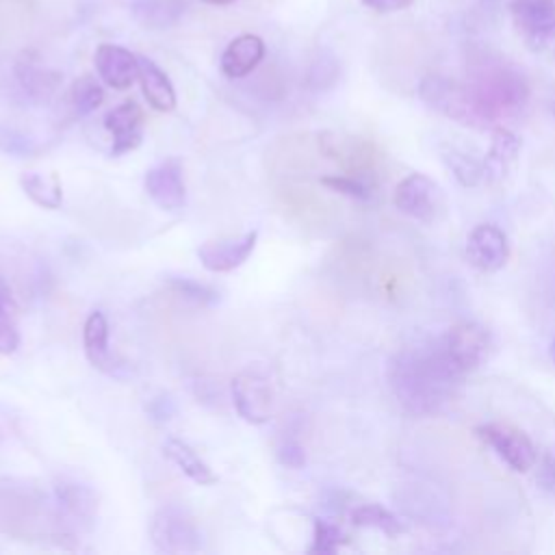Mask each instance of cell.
<instances>
[{"mask_svg":"<svg viewBox=\"0 0 555 555\" xmlns=\"http://www.w3.org/2000/svg\"><path fill=\"white\" fill-rule=\"evenodd\" d=\"M386 377L392 395L408 412L431 414L453 397L464 373L436 340L429 347L403 349L392 356Z\"/></svg>","mask_w":555,"mask_h":555,"instance_id":"6da1fadb","label":"cell"},{"mask_svg":"<svg viewBox=\"0 0 555 555\" xmlns=\"http://www.w3.org/2000/svg\"><path fill=\"white\" fill-rule=\"evenodd\" d=\"M130 13L145 28H169L184 13V0H132Z\"/></svg>","mask_w":555,"mask_h":555,"instance_id":"ffe728a7","label":"cell"},{"mask_svg":"<svg viewBox=\"0 0 555 555\" xmlns=\"http://www.w3.org/2000/svg\"><path fill=\"white\" fill-rule=\"evenodd\" d=\"M104 128L113 137L111 154L121 156L132 152L143 141V111L134 100H126L104 115Z\"/></svg>","mask_w":555,"mask_h":555,"instance_id":"4fadbf2b","label":"cell"},{"mask_svg":"<svg viewBox=\"0 0 555 555\" xmlns=\"http://www.w3.org/2000/svg\"><path fill=\"white\" fill-rule=\"evenodd\" d=\"M150 538L160 553H195L202 548V533L195 520L176 505H165L152 516Z\"/></svg>","mask_w":555,"mask_h":555,"instance_id":"277c9868","label":"cell"},{"mask_svg":"<svg viewBox=\"0 0 555 555\" xmlns=\"http://www.w3.org/2000/svg\"><path fill=\"white\" fill-rule=\"evenodd\" d=\"M258 243V230L228 236V238H215L206 241L197 247V258L204 269L212 273H225L236 267H241L254 251Z\"/></svg>","mask_w":555,"mask_h":555,"instance_id":"7c38bea8","label":"cell"},{"mask_svg":"<svg viewBox=\"0 0 555 555\" xmlns=\"http://www.w3.org/2000/svg\"><path fill=\"white\" fill-rule=\"evenodd\" d=\"M232 403L243 421L262 425L273 414V388L262 375L238 373L232 379Z\"/></svg>","mask_w":555,"mask_h":555,"instance_id":"9c48e42d","label":"cell"},{"mask_svg":"<svg viewBox=\"0 0 555 555\" xmlns=\"http://www.w3.org/2000/svg\"><path fill=\"white\" fill-rule=\"evenodd\" d=\"M418 98L440 115L470 128H490V119L477 104L468 82H457L442 74H427L418 82Z\"/></svg>","mask_w":555,"mask_h":555,"instance_id":"3957f363","label":"cell"},{"mask_svg":"<svg viewBox=\"0 0 555 555\" xmlns=\"http://www.w3.org/2000/svg\"><path fill=\"white\" fill-rule=\"evenodd\" d=\"M509 13L531 50L555 43V0H509Z\"/></svg>","mask_w":555,"mask_h":555,"instance_id":"ba28073f","label":"cell"},{"mask_svg":"<svg viewBox=\"0 0 555 555\" xmlns=\"http://www.w3.org/2000/svg\"><path fill=\"white\" fill-rule=\"evenodd\" d=\"M440 158L462 186H475L483 180V160L473 156V152L457 145H444Z\"/></svg>","mask_w":555,"mask_h":555,"instance_id":"cb8c5ba5","label":"cell"},{"mask_svg":"<svg viewBox=\"0 0 555 555\" xmlns=\"http://www.w3.org/2000/svg\"><path fill=\"white\" fill-rule=\"evenodd\" d=\"M15 76H17V80H20L22 89H24L30 98H35V100H48V98L54 93V89H56V85H59V78H61L56 72L41 67V65H39L37 61H33L30 56H24V59L17 61V65H15Z\"/></svg>","mask_w":555,"mask_h":555,"instance_id":"44dd1931","label":"cell"},{"mask_svg":"<svg viewBox=\"0 0 555 555\" xmlns=\"http://www.w3.org/2000/svg\"><path fill=\"white\" fill-rule=\"evenodd\" d=\"M479 7L488 13V15H496V11L501 9V0H477Z\"/></svg>","mask_w":555,"mask_h":555,"instance_id":"d590c367","label":"cell"},{"mask_svg":"<svg viewBox=\"0 0 555 555\" xmlns=\"http://www.w3.org/2000/svg\"><path fill=\"white\" fill-rule=\"evenodd\" d=\"M321 184H325L327 189L340 193V195H347V197H353V199H360V202H369L375 193V184L373 180L369 178V173L360 176H323L321 178Z\"/></svg>","mask_w":555,"mask_h":555,"instance_id":"4316f807","label":"cell"},{"mask_svg":"<svg viewBox=\"0 0 555 555\" xmlns=\"http://www.w3.org/2000/svg\"><path fill=\"white\" fill-rule=\"evenodd\" d=\"M20 186L41 208L56 210L63 202V186L56 173H48V176H41L35 171L24 173L20 178Z\"/></svg>","mask_w":555,"mask_h":555,"instance_id":"603a6c76","label":"cell"},{"mask_svg":"<svg viewBox=\"0 0 555 555\" xmlns=\"http://www.w3.org/2000/svg\"><path fill=\"white\" fill-rule=\"evenodd\" d=\"M167 288L176 297H180L193 306H212L215 301H219V293L212 286L191 280V278H169Z\"/></svg>","mask_w":555,"mask_h":555,"instance_id":"83f0119b","label":"cell"},{"mask_svg":"<svg viewBox=\"0 0 555 555\" xmlns=\"http://www.w3.org/2000/svg\"><path fill=\"white\" fill-rule=\"evenodd\" d=\"M264 59V41L258 35L234 37L221 54V72L225 78H245Z\"/></svg>","mask_w":555,"mask_h":555,"instance_id":"9a60e30c","label":"cell"},{"mask_svg":"<svg viewBox=\"0 0 555 555\" xmlns=\"http://www.w3.org/2000/svg\"><path fill=\"white\" fill-rule=\"evenodd\" d=\"M82 345H85V356L91 362V366L113 373V358L108 351V321L100 310H93L82 327Z\"/></svg>","mask_w":555,"mask_h":555,"instance_id":"ac0fdd59","label":"cell"},{"mask_svg":"<svg viewBox=\"0 0 555 555\" xmlns=\"http://www.w3.org/2000/svg\"><path fill=\"white\" fill-rule=\"evenodd\" d=\"M102 100H104V89L89 74L76 78L69 87V106H72L74 115H78V117L93 113L102 104Z\"/></svg>","mask_w":555,"mask_h":555,"instance_id":"d4e9b609","label":"cell"},{"mask_svg":"<svg viewBox=\"0 0 555 555\" xmlns=\"http://www.w3.org/2000/svg\"><path fill=\"white\" fill-rule=\"evenodd\" d=\"M395 208L421 223H434L442 212L440 186L425 173H408L392 195Z\"/></svg>","mask_w":555,"mask_h":555,"instance_id":"5b68a950","label":"cell"},{"mask_svg":"<svg viewBox=\"0 0 555 555\" xmlns=\"http://www.w3.org/2000/svg\"><path fill=\"white\" fill-rule=\"evenodd\" d=\"M54 490H56L59 505L69 516H74L80 522H91L95 518V509H98L95 494L87 486L76 481H59Z\"/></svg>","mask_w":555,"mask_h":555,"instance_id":"7402d4cb","label":"cell"},{"mask_svg":"<svg viewBox=\"0 0 555 555\" xmlns=\"http://www.w3.org/2000/svg\"><path fill=\"white\" fill-rule=\"evenodd\" d=\"M139 82L147 104L158 113L176 108V89L169 76L147 56H139Z\"/></svg>","mask_w":555,"mask_h":555,"instance_id":"e0dca14e","label":"cell"},{"mask_svg":"<svg viewBox=\"0 0 555 555\" xmlns=\"http://www.w3.org/2000/svg\"><path fill=\"white\" fill-rule=\"evenodd\" d=\"M477 436L516 473H527L538 462V451L531 438L507 423L479 425Z\"/></svg>","mask_w":555,"mask_h":555,"instance_id":"8992f818","label":"cell"},{"mask_svg":"<svg viewBox=\"0 0 555 555\" xmlns=\"http://www.w3.org/2000/svg\"><path fill=\"white\" fill-rule=\"evenodd\" d=\"M466 258L479 271H499L509 258L507 234L494 223L475 225L466 236Z\"/></svg>","mask_w":555,"mask_h":555,"instance_id":"8fae6325","label":"cell"},{"mask_svg":"<svg viewBox=\"0 0 555 555\" xmlns=\"http://www.w3.org/2000/svg\"><path fill=\"white\" fill-rule=\"evenodd\" d=\"M442 349L451 358V362L466 375L483 364V360L490 353V334L486 327L473 321L455 323L447 330V334L440 338Z\"/></svg>","mask_w":555,"mask_h":555,"instance_id":"52a82bcc","label":"cell"},{"mask_svg":"<svg viewBox=\"0 0 555 555\" xmlns=\"http://www.w3.org/2000/svg\"><path fill=\"white\" fill-rule=\"evenodd\" d=\"M351 522L358 527L377 529L386 535H397L403 531V525L399 522V518L377 503H364L351 509Z\"/></svg>","mask_w":555,"mask_h":555,"instance_id":"484cf974","label":"cell"},{"mask_svg":"<svg viewBox=\"0 0 555 555\" xmlns=\"http://www.w3.org/2000/svg\"><path fill=\"white\" fill-rule=\"evenodd\" d=\"M483 115L494 126L501 117L518 113L529 100V85L520 72L507 65H483L468 80Z\"/></svg>","mask_w":555,"mask_h":555,"instance_id":"7a4b0ae2","label":"cell"},{"mask_svg":"<svg viewBox=\"0 0 555 555\" xmlns=\"http://www.w3.org/2000/svg\"><path fill=\"white\" fill-rule=\"evenodd\" d=\"M340 65L332 54H321L310 67V85L314 89H327L338 80Z\"/></svg>","mask_w":555,"mask_h":555,"instance_id":"f546056e","label":"cell"},{"mask_svg":"<svg viewBox=\"0 0 555 555\" xmlns=\"http://www.w3.org/2000/svg\"><path fill=\"white\" fill-rule=\"evenodd\" d=\"M518 154H520V139L512 130L496 126L492 130L490 147L483 156V180L488 182L503 180L509 173L512 165L516 163Z\"/></svg>","mask_w":555,"mask_h":555,"instance_id":"2e32d148","label":"cell"},{"mask_svg":"<svg viewBox=\"0 0 555 555\" xmlns=\"http://www.w3.org/2000/svg\"><path fill=\"white\" fill-rule=\"evenodd\" d=\"M163 453L197 486H212L217 481L212 468L186 442L178 438H167L163 444Z\"/></svg>","mask_w":555,"mask_h":555,"instance_id":"d6986e66","label":"cell"},{"mask_svg":"<svg viewBox=\"0 0 555 555\" xmlns=\"http://www.w3.org/2000/svg\"><path fill=\"white\" fill-rule=\"evenodd\" d=\"M551 113L555 115V98H553V102H551Z\"/></svg>","mask_w":555,"mask_h":555,"instance_id":"f35d334b","label":"cell"},{"mask_svg":"<svg viewBox=\"0 0 555 555\" xmlns=\"http://www.w3.org/2000/svg\"><path fill=\"white\" fill-rule=\"evenodd\" d=\"M551 360H553V364H555V338H553V343H551Z\"/></svg>","mask_w":555,"mask_h":555,"instance_id":"74e56055","label":"cell"},{"mask_svg":"<svg viewBox=\"0 0 555 555\" xmlns=\"http://www.w3.org/2000/svg\"><path fill=\"white\" fill-rule=\"evenodd\" d=\"M143 184H145V193L158 208L167 212H176L184 206L186 189H184L182 163L176 156L165 158L154 167H150L145 171Z\"/></svg>","mask_w":555,"mask_h":555,"instance_id":"30bf717a","label":"cell"},{"mask_svg":"<svg viewBox=\"0 0 555 555\" xmlns=\"http://www.w3.org/2000/svg\"><path fill=\"white\" fill-rule=\"evenodd\" d=\"M360 2L375 13H395V11L408 9L414 0H360Z\"/></svg>","mask_w":555,"mask_h":555,"instance_id":"836d02e7","label":"cell"},{"mask_svg":"<svg viewBox=\"0 0 555 555\" xmlns=\"http://www.w3.org/2000/svg\"><path fill=\"white\" fill-rule=\"evenodd\" d=\"M345 544H347V535L340 531V527H336L327 520L314 518V535H312V544L308 548L310 553L327 555V553H336Z\"/></svg>","mask_w":555,"mask_h":555,"instance_id":"f1b7e54d","label":"cell"},{"mask_svg":"<svg viewBox=\"0 0 555 555\" xmlns=\"http://www.w3.org/2000/svg\"><path fill=\"white\" fill-rule=\"evenodd\" d=\"M147 412L154 421H169L171 414H173V403H171L169 397H158V399L150 401Z\"/></svg>","mask_w":555,"mask_h":555,"instance_id":"e575fe53","label":"cell"},{"mask_svg":"<svg viewBox=\"0 0 555 555\" xmlns=\"http://www.w3.org/2000/svg\"><path fill=\"white\" fill-rule=\"evenodd\" d=\"M206 4H215V7H223V4H230V2H234V0H204Z\"/></svg>","mask_w":555,"mask_h":555,"instance_id":"8d00e7d4","label":"cell"},{"mask_svg":"<svg viewBox=\"0 0 555 555\" xmlns=\"http://www.w3.org/2000/svg\"><path fill=\"white\" fill-rule=\"evenodd\" d=\"M95 72L104 85L124 91L139 80V56L115 43H100L93 54Z\"/></svg>","mask_w":555,"mask_h":555,"instance_id":"5bb4252c","label":"cell"},{"mask_svg":"<svg viewBox=\"0 0 555 555\" xmlns=\"http://www.w3.org/2000/svg\"><path fill=\"white\" fill-rule=\"evenodd\" d=\"M535 479H538V486L544 492H553L555 494V447L546 449L544 455L540 457Z\"/></svg>","mask_w":555,"mask_h":555,"instance_id":"4dcf8cb0","label":"cell"},{"mask_svg":"<svg viewBox=\"0 0 555 555\" xmlns=\"http://www.w3.org/2000/svg\"><path fill=\"white\" fill-rule=\"evenodd\" d=\"M278 460L280 464L288 466V468H304L306 464V451L299 442H284L280 449H278Z\"/></svg>","mask_w":555,"mask_h":555,"instance_id":"d6a6232c","label":"cell"},{"mask_svg":"<svg viewBox=\"0 0 555 555\" xmlns=\"http://www.w3.org/2000/svg\"><path fill=\"white\" fill-rule=\"evenodd\" d=\"M20 347V332L11 314L0 312V353L9 356Z\"/></svg>","mask_w":555,"mask_h":555,"instance_id":"1f68e13d","label":"cell"}]
</instances>
